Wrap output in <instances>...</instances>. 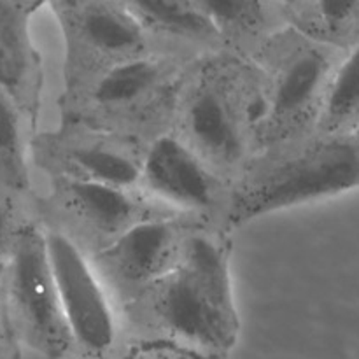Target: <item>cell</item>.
Instances as JSON below:
<instances>
[{"label":"cell","instance_id":"6","mask_svg":"<svg viewBox=\"0 0 359 359\" xmlns=\"http://www.w3.org/2000/svg\"><path fill=\"white\" fill-rule=\"evenodd\" d=\"M0 293L16 342L48 359L74 347L46 252L44 226L21 216L0 272Z\"/></svg>","mask_w":359,"mask_h":359},{"label":"cell","instance_id":"5","mask_svg":"<svg viewBox=\"0 0 359 359\" xmlns=\"http://www.w3.org/2000/svg\"><path fill=\"white\" fill-rule=\"evenodd\" d=\"M191 62L170 49H149L109 67L74 90V123L139 140L151 133L154 139L153 126L172 121Z\"/></svg>","mask_w":359,"mask_h":359},{"label":"cell","instance_id":"21","mask_svg":"<svg viewBox=\"0 0 359 359\" xmlns=\"http://www.w3.org/2000/svg\"><path fill=\"white\" fill-rule=\"evenodd\" d=\"M16 346L18 342L11 332L6 309H4L2 293H0V359H16Z\"/></svg>","mask_w":359,"mask_h":359},{"label":"cell","instance_id":"13","mask_svg":"<svg viewBox=\"0 0 359 359\" xmlns=\"http://www.w3.org/2000/svg\"><path fill=\"white\" fill-rule=\"evenodd\" d=\"M44 4L0 0V91L34 125L41 105V55L30 23Z\"/></svg>","mask_w":359,"mask_h":359},{"label":"cell","instance_id":"20","mask_svg":"<svg viewBox=\"0 0 359 359\" xmlns=\"http://www.w3.org/2000/svg\"><path fill=\"white\" fill-rule=\"evenodd\" d=\"M16 202V196L0 188V272H2L7 255H9L14 231L21 219V216L18 214Z\"/></svg>","mask_w":359,"mask_h":359},{"label":"cell","instance_id":"9","mask_svg":"<svg viewBox=\"0 0 359 359\" xmlns=\"http://www.w3.org/2000/svg\"><path fill=\"white\" fill-rule=\"evenodd\" d=\"M67 42V70L74 90L119 62L147 53L149 37L125 2H53Z\"/></svg>","mask_w":359,"mask_h":359},{"label":"cell","instance_id":"19","mask_svg":"<svg viewBox=\"0 0 359 359\" xmlns=\"http://www.w3.org/2000/svg\"><path fill=\"white\" fill-rule=\"evenodd\" d=\"M121 359H214L168 339H146L133 344Z\"/></svg>","mask_w":359,"mask_h":359},{"label":"cell","instance_id":"2","mask_svg":"<svg viewBox=\"0 0 359 359\" xmlns=\"http://www.w3.org/2000/svg\"><path fill=\"white\" fill-rule=\"evenodd\" d=\"M231 241L223 228L196 226L177 265L126 307L132 321L160 339L214 359H226L241 332L230 272Z\"/></svg>","mask_w":359,"mask_h":359},{"label":"cell","instance_id":"4","mask_svg":"<svg viewBox=\"0 0 359 359\" xmlns=\"http://www.w3.org/2000/svg\"><path fill=\"white\" fill-rule=\"evenodd\" d=\"M344 55L287 25L252 55L263 77L259 156L314 135L330 83Z\"/></svg>","mask_w":359,"mask_h":359},{"label":"cell","instance_id":"3","mask_svg":"<svg viewBox=\"0 0 359 359\" xmlns=\"http://www.w3.org/2000/svg\"><path fill=\"white\" fill-rule=\"evenodd\" d=\"M359 189V128L314 133L256 158L230 186L221 224L226 233L276 210Z\"/></svg>","mask_w":359,"mask_h":359},{"label":"cell","instance_id":"8","mask_svg":"<svg viewBox=\"0 0 359 359\" xmlns=\"http://www.w3.org/2000/svg\"><path fill=\"white\" fill-rule=\"evenodd\" d=\"M203 223L181 214L139 221L90 256L91 263L109 293L128 307L177 265L186 238Z\"/></svg>","mask_w":359,"mask_h":359},{"label":"cell","instance_id":"1","mask_svg":"<svg viewBox=\"0 0 359 359\" xmlns=\"http://www.w3.org/2000/svg\"><path fill=\"white\" fill-rule=\"evenodd\" d=\"M263 77L255 60L216 51L193 60L175 98L172 132L233 184L259 156Z\"/></svg>","mask_w":359,"mask_h":359},{"label":"cell","instance_id":"15","mask_svg":"<svg viewBox=\"0 0 359 359\" xmlns=\"http://www.w3.org/2000/svg\"><path fill=\"white\" fill-rule=\"evenodd\" d=\"M287 27L311 41L347 53L359 42V0L279 2Z\"/></svg>","mask_w":359,"mask_h":359},{"label":"cell","instance_id":"10","mask_svg":"<svg viewBox=\"0 0 359 359\" xmlns=\"http://www.w3.org/2000/svg\"><path fill=\"white\" fill-rule=\"evenodd\" d=\"M139 191L168 212L209 223L223 214L230 184L168 130L146 144Z\"/></svg>","mask_w":359,"mask_h":359},{"label":"cell","instance_id":"14","mask_svg":"<svg viewBox=\"0 0 359 359\" xmlns=\"http://www.w3.org/2000/svg\"><path fill=\"white\" fill-rule=\"evenodd\" d=\"M147 37L184 46H205L209 53L221 51L223 42L212 21L198 7L196 0H133L125 2Z\"/></svg>","mask_w":359,"mask_h":359},{"label":"cell","instance_id":"7","mask_svg":"<svg viewBox=\"0 0 359 359\" xmlns=\"http://www.w3.org/2000/svg\"><path fill=\"white\" fill-rule=\"evenodd\" d=\"M42 226L49 269L74 347L88 359H105L118 339L111 294L90 255L69 231L53 224Z\"/></svg>","mask_w":359,"mask_h":359},{"label":"cell","instance_id":"12","mask_svg":"<svg viewBox=\"0 0 359 359\" xmlns=\"http://www.w3.org/2000/svg\"><path fill=\"white\" fill-rule=\"evenodd\" d=\"M53 202L72 224L62 228L86 252L100 251L139 221L172 214L147 200L139 189L69 177H55Z\"/></svg>","mask_w":359,"mask_h":359},{"label":"cell","instance_id":"18","mask_svg":"<svg viewBox=\"0 0 359 359\" xmlns=\"http://www.w3.org/2000/svg\"><path fill=\"white\" fill-rule=\"evenodd\" d=\"M25 116L18 105L0 91V188L21 198L30 189Z\"/></svg>","mask_w":359,"mask_h":359},{"label":"cell","instance_id":"17","mask_svg":"<svg viewBox=\"0 0 359 359\" xmlns=\"http://www.w3.org/2000/svg\"><path fill=\"white\" fill-rule=\"evenodd\" d=\"M356 128H359V42L337 65L316 133H340Z\"/></svg>","mask_w":359,"mask_h":359},{"label":"cell","instance_id":"11","mask_svg":"<svg viewBox=\"0 0 359 359\" xmlns=\"http://www.w3.org/2000/svg\"><path fill=\"white\" fill-rule=\"evenodd\" d=\"M146 144L121 133L72 125L37 139L35 156L55 177L139 189Z\"/></svg>","mask_w":359,"mask_h":359},{"label":"cell","instance_id":"16","mask_svg":"<svg viewBox=\"0 0 359 359\" xmlns=\"http://www.w3.org/2000/svg\"><path fill=\"white\" fill-rule=\"evenodd\" d=\"M219 32L223 42L256 44L255 53L286 27L279 2H252V0H196ZM252 53V55H255Z\"/></svg>","mask_w":359,"mask_h":359}]
</instances>
